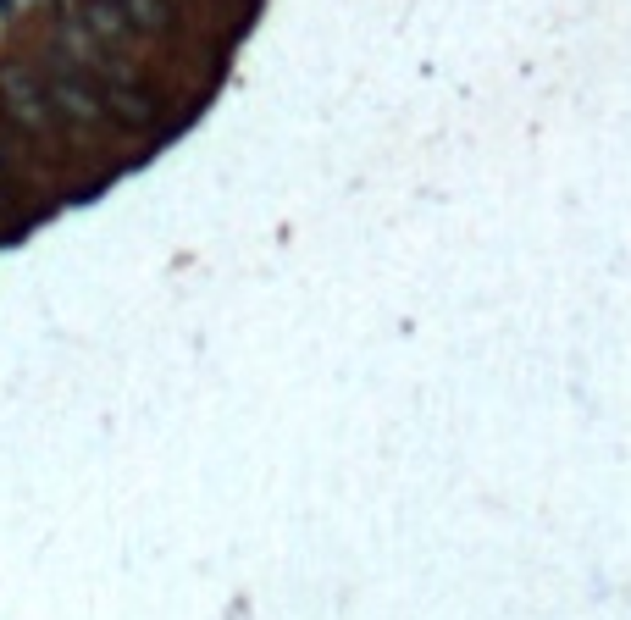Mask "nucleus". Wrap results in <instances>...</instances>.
<instances>
[{"mask_svg":"<svg viewBox=\"0 0 631 620\" xmlns=\"http://www.w3.org/2000/svg\"><path fill=\"white\" fill-rule=\"evenodd\" d=\"M84 23H89V34H100V39H122V34H127V17H122L117 0H89Z\"/></svg>","mask_w":631,"mask_h":620,"instance_id":"7ed1b4c3","label":"nucleus"},{"mask_svg":"<svg viewBox=\"0 0 631 620\" xmlns=\"http://www.w3.org/2000/svg\"><path fill=\"white\" fill-rule=\"evenodd\" d=\"M0 95H6V111H12L23 127L39 133V127L50 122V95L23 73V66H6V73H0Z\"/></svg>","mask_w":631,"mask_h":620,"instance_id":"f257e3e1","label":"nucleus"},{"mask_svg":"<svg viewBox=\"0 0 631 620\" xmlns=\"http://www.w3.org/2000/svg\"><path fill=\"white\" fill-rule=\"evenodd\" d=\"M106 100H111V111H117L122 122H133V127H138V122H150V100L138 95V89H127V84H111Z\"/></svg>","mask_w":631,"mask_h":620,"instance_id":"20e7f679","label":"nucleus"},{"mask_svg":"<svg viewBox=\"0 0 631 620\" xmlns=\"http://www.w3.org/2000/svg\"><path fill=\"white\" fill-rule=\"evenodd\" d=\"M117 6H122L127 28H161V23H167V6H161V0H117Z\"/></svg>","mask_w":631,"mask_h":620,"instance_id":"39448f33","label":"nucleus"},{"mask_svg":"<svg viewBox=\"0 0 631 620\" xmlns=\"http://www.w3.org/2000/svg\"><path fill=\"white\" fill-rule=\"evenodd\" d=\"M17 6H23V0H0V23H6V17H12Z\"/></svg>","mask_w":631,"mask_h":620,"instance_id":"423d86ee","label":"nucleus"},{"mask_svg":"<svg viewBox=\"0 0 631 620\" xmlns=\"http://www.w3.org/2000/svg\"><path fill=\"white\" fill-rule=\"evenodd\" d=\"M50 106L66 111L73 122H95V117H100V95H95L84 78H73V73H56V78H50Z\"/></svg>","mask_w":631,"mask_h":620,"instance_id":"f03ea898","label":"nucleus"}]
</instances>
